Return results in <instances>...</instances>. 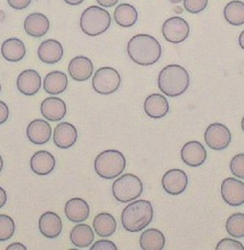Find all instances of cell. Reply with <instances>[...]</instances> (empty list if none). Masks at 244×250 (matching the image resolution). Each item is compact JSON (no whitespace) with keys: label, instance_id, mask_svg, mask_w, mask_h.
Masks as SVG:
<instances>
[{"label":"cell","instance_id":"34","mask_svg":"<svg viewBox=\"0 0 244 250\" xmlns=\"http://www.w3.org/2000/svg\"><path fill=\"white\" fill-rule=\"evenodd\" d=\"M184 7L187 12L192 14H197L203 12L207 8L209 0H183Z\"/></svg>","mask_w":244,"mask_h":250},{"label":"cell","instance_id":"4","mask_svg":"<svg viewBox=\"0 0 244 250\" xmlns=\"http://www.w3.org/2000/svg\"><path fill=\"white\" fill-rule=\"evenodd\" d=\"M127 162L124 155L116 149L102 151L97 155L94 163V167L97 174L105 180H113L119 178L123 173Z\"/></svg>","mask_w":244,"mask_h":250},{"label":"cell","instance_id":"24","mask_svg":"<svg viewBox=\"0 0 244 250\" xmlns=\"http://www.w3.org/2000/svg\"><path fill=\"white\" fill-rule=\"evenodd\" d=\"M26 54V48L23 41L17 38H10L1 44V55L6 61L16 62L22 61Z\"/></svg>","mask_w":244,"mask_h":250},{"label":"cell","instance_id":"2","mask_svg":"<svg viewBox=\"0 0 244 250\" xmlns=\"http://www.w3.org/2000/svg\"><path fill=\"white\" fill-rule=\"evenodd\" d=\"M158 86L163 95L172 98L179 97L190 86V75L183 66L168 65L159 73Z\"/></svg>","mask_w":244,"mask_h":250},{"label":"cell","instance_id":"5","mask_svg":"<svg viewBox=\"0 0 244 250\" xmlns=\"http://www.w3.org/2000/svg\"><path fill=\"white\" fill-rule=\"evenodd\" d=\"M111 15L99 6H90L80 17V27L89 37H97L106 32L111 25Z\"/></svg>","mask_w":244,"mask_h":250},{"label":"cell","instance_id":"38","mask_svg":"<svg viewBox=\"0 0 244 250\" xmlns=\"http://www.w3.org/2000/svg\"><path fill=\"white\" fill-rule=\"evenodd\" d=\"M9 117V108L5 103L0 100V125L3 124Z\"/></svg>","mask_w":244,"mask_h":250},{"label":"cell","instance_id":"42","mask_svg":"<svg viewBox=\"0 0 244 250\" xmlns=\"http://www.w3.org/2000/svg\"><path fill=\"white\" fill-rule=\"evenodd\" d=\"M66 3H69V5H72V6H78L80 3H82L85 0H64Z\"/></svg>","mask_w":244,"mask_h":250},{"label":"cell","instance_id":"1","mask_svg":"<svg viewBox=\"0 0 244 250\" xmlns=\"http://www.w3.org/2000/svg\"><path fill=\"white\" fill-rule=\"evenodd\" d=\"M127 53L130 60L141 66L155 64L162 55L161 44L149 34H136L129 40Z\"/></svg>","mask_w":244,"mask_h":250},{"label":"cell","instance_id":"20","mask_svg":"<svg viewBox=\"0 0 244 250\" xmlns=\"http://www.w3.org/2000/svg\"><path fill=\"white\" fill-rule=\"evenodd\" d=\"M40 233L48 239H55L61 234L63 223L61 217L54 211H46L39 218Z\"/></svg>","mask_w":244,"mask_h":250},{"label":"cell","instance_id":"45","mask_svg":"<svg viewBox=\"0 0 244 250\" xmlns=\"http://www.w3.org/2000/svg\"><path fill=\"white\" fill-rule=\"evenodd\" d=\"M175 10H176L177 13H182L183 12V8H182V7H176Z\"/></svg>","mask_w":244,"mask_h":250},{"label":"cell","instance_id":"16","mask_svg":"<svg viewBox=\"0 0 244 250\" xmlns=\"http://www.w3.org/2000/svg\"><path fill=\"white\" fill-rule=\"evenodd\" d=\"M94 65L88 57L76 56L70 62L69 74L76 82H85L92 78Z\"/></svg>","mask_w":244,"mask_h":250},{"label":"cell","instance_id":"12","mask_svg":"<svg viewBox=\"0 0 244 250\" xmlns=\"http://www.w3.org/2000/svg\"><path fill=\"white\" fill-rule=\"evenodd\" d=\"M207 150L198 141H190L185 144L180 151V157L185 164L192 167H198L207 161Z\"/></svg>","mask_w":244,"mask_h":250},{"label":"cell","instance_id":"35","mask_svg":"<svg viewBox=\"0 0 244 250\" xmlns=\"http://www.w3.org/2000/svg\"><path fill=\"white\" fill-rule=\"evenodd\" d=\"M216 250H244V246L234 239H222L216 246Z\"/></svg>","mask_w":244,"mask_h":250},{"label":"cell","instance_id":"30","mask_svg":"<svg viewBox=\"0 0 244 250\" xmlns=\"http://www.w3.org/2000/svg\"><path fill=\"white\" fill-rule=\"evenodd\" d=\"M224 17L226 22L234 26H241L244 24V2L240 0H233L224 8Z\"/></svg>","mask_w":244,"mask_h":250},{"label":"cell","instance_id":"31","mask_svg":"<svg viewBox=\"0 0 244 250\" xmlns=\"http://www.w3.org/2000/svg\"><path fill=\"white\" fill-rule=\"evenodd\" d=\"M226 231L233 238L244 237V214L235 213L231 215L226 222Z\"/></svg>","mask_w":244,"mask_h":250},{"label":"cell","instance_id":"33","mask_svg":"<svg viewBox=\"0 0 244 250\" xmlns=\"http://www.w3.org/2000/svg\"><path fill=\"white\" fill-rule=\"evenodd\" d=\"M233 175L244 180V154L235 155L229 164Z\"/></svg>","mask_w":244,"mask_h":250},{"label":"cell","instance_id":"18","mask_svg":"<svg viewBox=\"0 0 244 250\" xmlns=\"http://www.w3.org/2000/svg\"><path fill=\"white\" fill-rule=\"evenodd\" d=\"M144 110L146 115L151 119H163L169 112V103L165 96L153 93L145 99Z\"/></svg>","mask_w":244,"mask_h":250},{"label":"cell","instance_id":"39","mask_svg":"<svg viewBox=\"0 0 244 250\" xmlns=\"http://www.w3.org/2000/svg\"><path fill=\"white\" fill-rule=\"evenodd\" d=\"M96 1L98 2L102 7H105V8H110V7L116 6L119 0H96Z\"/></svg>","mask_w":244,"mask_h":250},{"label":"cell","instance_id":"13","mask_svg":"<svg viewBox=\"0 0 244 250\" xmlns=\"http://www.w3.org/2000/svg\"><path fill=\"white\" fill-rule=\"evenodd\" d=\"M16 85L22 95L33 96L41 88V76L34 69H25L20 73Z\"/></svg>","mask_w":244,"mask_h":250},{"label":"cell","instance_id":"26","mask_svg":"<svg viewBox=\"0 0 244 250\" xmlns=\"http://www.w3.org/2000/svg\"><path fill=\"white\" fill-rule=\"evenodd\" d=\"M139 246L143 250H162L166 246V238L158 229H147L139 238Z\"/></svg>","mask_w":244,"mask_h":250},{"label":"cell","instance_id":"40","mask_svg":"<svg viewBox=\"0 0 244 250\" xmlns=\"http://www.w3.org/2000/svg\"><path fill=\"white\" fill-rule=\"evenodd\" d=\"M7 203V193L6 191L0 187V208H2Z\"/></svg>","mask_w":244,"mask_h":250},{"label":"cell","instance_id":"8","mask_svg":"<svg viewBox=\"0 0 244 250\" xmlns=\"http://www.w3.org/2000/svg\"><path fill=\"white\" fill-rule=\"evenodd\" d=\"M204 140L208 147L214 150H224L231 145L232 133L226 125L212 123L204 132Z\"/></svg>","mask_w":244,"mask_h":250},{"label":"cell","instance_id":"15","mask_svg":"<svg viewBox=\"0 0 244 250\" xmlns=\"http://www.w3.org/2000/svg\"><path fill=\"white\" fill-rule=\"evenodd\" d=\"M26 137L37 146L47 144L51 137V126L45 120H33L27 125Z\"/></svg>","mask_w":244,"mask_h":250},{"label":"cell","instance_id":"25","mask_svg":"<svg viewBox=\"0 0 244 250\" xmlns=\"http://www.w3.org/2000/svg\"><path fill=\"white\" fill-rule=\"evenodd\" d=\"M68 76L61 71L48 73L44 80V89L49 95H60L68 88Z\"/></svg>","mask_w":244,"mask_h":250},{"label":"cell","instance_id":"19","mask_svg":"<svg viewBox=\"0 0 244 250\" xmlns=\"http://www.w3.org/2000/svg\"><path fill=\"white\" fill-rule=\"evenodd\" d=\"M40 112L46 120L50 122H58L66 115V105L64 100L56 97H49L41 103Z\"/></svg>","mask_w":244,"mask_h":250},{"label":"cell","instance_id":"44","mask_svg":"<svg viewBox=\"0 0 244 250\" xmlns=\"http://www.w3.org/2000/svg\"><path fill=\"white\" fill-rule=\"evenodd\" d=\"M2 167H3V161H2L1 155H0V173H1V171H2Z\"/></svg>","mask_w":244,"mask_h":250},{"label":"cell","instance_id":"21","mask_svg":"<svg viewBox=\"0 0 244 250\" xmlns=\"http://www.w3.org/2000/svg\"><path fill=\"white\" fill-rule=\"evenodd\" d=\"M24 30L33 38H41L49 30V20L41 13H32L24 21Z\"/></svg>","mask_w":244,"mask_h":250},{"label":"cell","instance_id":"28","mask_svg":"<svg viewBox=\"0 0 244 250\" xmlns=\"http://www.w3.org/2000/svg\"><path fill=\"white\" fill-rule=\"evenodd\" d=\"M94 232L87 224H78L71 230L70 240L76 248H88L94 241Z\"/></svg>","mask_w":244,"mask_h":250},{"label":"cell","instance_id":"7","mask_svg":"<svg viewBox=\"0 0 244 250\" xmlns=\"http://www.w3.org/2000/svg\"><path fill=\"white\" fill-rule=\"evenodd\" d=\"M120 73L113 67H100L94 74L93 88L99 95H111L120 88Z\"/></svg>","mask_w":244,"mask_h":250},{"label":"cell","instance_id":"17","mask_svg":"<svg viewBox=\"0 0 244 250\" xmlns=\"http://www.w3.org/2000/svg\"><path fill=\"white\" fill-rule=\"evenodd\" d=\"M63 54H64V49L61 42L54 39L43 41L38 48V57L45 64H56L62 60Z\"/></svg>","mask_w":244,"mask_h":250},{"label":"cell","instance_id":"32","mask_svg":"<svg viewBox=\"0 0 244 250\" xmlns=\"http://www.w3.org/2000/svg\"><path fill=\"white\" fill-rule=\"evenodd\" d=\"M15 232V223L8 215L0 214V241H7Z\"/></svg>","mask_w":244,"mask_h":250},{"label":"cell","instance_id":"46","mask_svg":"<svg viewBox=\"0 0 244 250\" xmlns=\"http://www.w3.org/2000/svg\"><path fill=\"white\" fill-rule=\"evenodd\" d=\"M180 1H183V0H170V2L172 3H179Z\"/></svg>","mask_w":244,"mask_h":250},{"label":"cell","instance_id":"14","mask_svg":"<svg viewBox=\"0 0 244 250\" xmlns=\"http://www.w3.org/2000/svg\"><path fill=\"white\" fill-rule=\"evenodd\" d=\"M78 139V131L74 125L69 122H62L55 127L53 140L56 147L61 149L71 148Z\"/></svg>","mask_w":244,"mask_h":250},{"label":"cell","instance_id":"3","mask_svg":"<svg viewBox=\"0 0 244 250\" xmlns=\"http://www.w3.org/2000/svg\"><path fill=\"white\" fill-rule=\"evenodd\" d=\"M153 206L148 200H135L122 210L121 223L128 232H139L153 220Z\"/></svg>","mask_w":244,"mask_h":250},{"label":"cell","instance_id":"29","mask_svg":"<svg viewBox=\"0 0 244 250\" xmlns=\"http://www.w3.org/2000/svg\"><path fill=\"white\" fill-rule=\"evenodd\" d=\"M114 20L121 27L134 26L138 20L137 9L130 3H121L114 9Z\"/></svg>","mask_w":244,"mask_h":250},{"label":"cell","instance_id":"9","mask_svg":"<svg viewBox=\"0 0 244 250\" xmlns=\"http://www.w3.org/2000/svg\"><path fill=\"white\" fill-rule=\"evenodd\" d=\"M163 38L171 43H180L188 38L190 25L182 17H170L162 25Z\"/></svg>","mask_w":244,"mask_h":250},{"label":"cell","instance_id":"27","mask_svg":"<svg viewBox=\"0 0 244 250\" xmlns=\"http://www.w3.org/2000/svg\"><path fill=\"white\" fill-rule=\"evenodd\" d=\"M93 228L97 235L102 238H107L114 234L117 231V221L109 213H100L94 218Z\"/></svg>","mask_w":244,"mask_h":250},{"label":"cell","instance_id":"36","mask_svg":"<svg viewBox=\"0 0 244 250\" xmlns=\"http://www.w3.org/2000/svg\"><path fill=\"white\" fill-rule=\"evenodd\" d=\"M118 247L112 241L99 240L95 242V245L90 247V250H117Z\"/></svg>","mask_w":244,"mask_h":250},{"label":"cell","instance_id":"47","mask_svg":"<svg viewBox=\"0 0 244 250\" xmlns=\"http://www.w3.org/2000/svg\"><path fill=\"white\" fill-rule=\"evenodd\" d=\"M241 126H242V131L244 132V116H243V119H242V122H241Z\"/></svg>","mask_w":244,"mask_h":250},{"label":"cell","instance_id":"10","mask_svg":"<svg viewBox=\"0 0 244 250\" xmlns=\"http://www.w3.org/2000/svg\"><path fill=\"white\" fill-rule=\"evenodd\" d=\"M221 197L229 206H241L244 204V182L234 178L225 179L221 183Z\"/></svg>","mask_w":244,"mask_h":250},{"label":"cell","instance_id":"48","mask_svg":"<svg viewBox=\"0 0 244 250\" xmlns=\"http://www.w3.org/2000/svg\"><path fill=\"white\" fill-rule=\"evenodd\" d=\"M0 92H1V84H0Z\"/></svg>","mask_w":244,"mask_h":250},{"label":"cell","instance_id":"23","mask_svg":"<svg viewBox=\"0 0 244 250\" xmlns=\"http://www.w3.org/2000/svg\"><path fill=\"white\" fill-rule=\"evenodd\" d=\"M56 161L50 152L46 150L37 151L30 161V166L37 175H48L54 171Z\"/></svg>","mask_w":244,"mask_h":250},{"label":"cell","instance_id":"43","mask_svg":"<svg viewBox=\"0 0 244 250\" xmlns=\"http://www.w3.org/2000/svg\"><path fill=\"white\" fill-rule=\"evenodd\" d=\"M239 44H240V47H241L242 49L244 50V30L242 31L241 33H240V37H239Z\"/></svg>","mask_w":244,"mask_h":250},{"label":"cell","instance_id":"37","mask_svg":"<svg viewBox=\"0 0 244 250\" xmlns=\"http://www.w3.org/2000/svg\"><path fill=\"white\" fill-rule=\"evenodd\" d=\"M31 1H32V0H7L8 5L12 7L13 9L16 10H22L27 8Z\"/></svg>","mask_w":244,"mask_h":250},{"label":"cell","instance_id":"22","mask_svg":"<svg viewBox=\"0 0 244 250\" xmlns=\"http://www.w3.org/2000/svg\"><path fill=\"white\" fill-rule=\"evenodd\" d=\"M65 215L71 222L81 223L89 217L90 208L86 200L81 198H72L65 204Z\"/></svg>","mask_w":244,"mask_h":250},{"label":"cell","instance_id":"41","mask_svg":"<svg viewBox=\"0 0 244 250\" xmlns=\"http://www.w3.org/2000/svg\"><path fill=\"white\" fill-rule=\"evenodd\" d=\"M7 250H26V247L22 244H19V242H15V244L9 245L8 247L6 248Z\"/></svg>","mask_w":244,"mask_h":250},{"label":"cell","instance_id":"6","mask_svg":"<svg viewBox=\"0 0 244 250\" xmlns=\"http://www.w3.org/2000/svg\"><path fill=\"white\" fill-rule=\"evenodd\" d=\"M112 193L120 203H130L138 199L143 193V182L134 174H124L118 178L112 185Z\"/></svg>","mask_w":244,"mask_h":250},{"label":"cell","instance_id":"11","mask_svg":"<svg viewBox=\"0 0 244 250\" xmlns=\"http://www.w3.org/2000/svg\"><path fill=\"white\" fill-rule=\"evenodd\" d=\"M188 185L187 174L183 169L173 168L166 172L162 178V187L167 193L178 196L186 190Z\"/></svg>","mask_w":244,"mask_h":250}]
</instances>
